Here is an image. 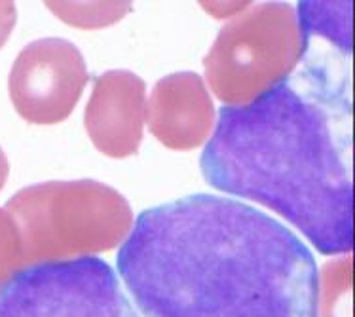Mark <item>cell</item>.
<instances>
[{
	"label": "cell",
	"instance_id": "10",
	"mask_svg": "<svg viewBox=\"0 0 355 317\" xmlns=\"http://www.w3.org/2000/svg\"><path fill=\"white\" fill-rule=\"evenodd\" d=\"M46 6L61 17V22L82 29L112 25L131 10L130 2H46Z\"/></svg>",
	"mask_w": 355,
	"mask_h": 317
},
{
	"label": "cell",
	"instance_id": "13",
	"mask_svg": "<svg viewBox=\"0 0 355 317\" xmlns=\"http://www.w3.org/2000/svg\"><path fill=\"white\" fill-rule=\"evenodd\" d=\"M8 173H10V164H8V158L6 154H4V151L0 148V190L6 185Z\"/></svg>",
	"mask_w": 355,
	"mask_h": 317
},
{
	"label": "cell",
	"instance_id": "1",
	"mask_svg": "<svg viewBox=\"0 0 355 317\" xmlns=\"http://www.w3.org/2000/svg\"><path fill=\"white\" fill-rule=\"evenodd\" d=\"M304 42L302 69L249 105L220 108L200 158L211 187L266 205L321 255L355 262L352 55Z\"/></svg>",
	"mask_w": 355,
	"mask_h": 317
},
{
	"label": "cell",
	"instance_id": "12",
	"mask_svg": "<svg viewBox=\"0 0 355 317\" xmlns=\"http://www.w3.org/2000/svg\"><path fill=\"white\" fill-rule=\"evenodd\" d=\"M15 6L14 2H0V48L4 46L8 36L15 25Z\"/></svg>",
	"mask_w": 355,
	"mask_h": 317
},
{
	"label": "cell",
	"instance_id": "4",
	"mask_svg": "<svg viewBox=\"0 0 355 317\" xmlns=\"http://www.w3.org/2000/svg\"><path fill=\"white\" fill-rule=\"evenodd\" d=\"M302 53V29L291 4L247 8L223 27L203 61L207 84L226 105H249L289 78Z\"/></svg>",
	"mask_w": 355,
	"mask_h": 317
},
{
	"label": "cell",
	"instance_id": "11",
	"mask_svg": "<svg viewBox=\"0 0 355 317\" xmlns=\"http://www.w3.org/2000/svg\"><path fill=\"white\" fill-rule=\"evenodd\" d=\"M25 266L27 264L19 228L14 216L6 209H0V289Z\"/></svg>",
	"mask_w": 355,
	"mask_h": 317
},
{
	"label": "cell",
	"instance_id": "3",
	"mask_svg": "<svg viewBox=\"0 0 355 317\" xmlns=\"http://www.w3.org/2000/svg\"><path fill=\"white\" fill-rule=\"evenodd\" d=\"M6 211L19 228L27 266L109 251L133 228L125 198L89 179L23 188L12 196Z\"/></svg>",
	"mask_w": 355,
	"mask_h": 317
},
{
	"label": "cell",
	"instance_id": "5",
	"mask_svg": "<svg viewBox=\"0 0 355 317\" xmlns=\"http://www.w3.org/2000/svg\"><path fill=\"white\" fill-rule=\"evenodd\" d=\"M0 317H143L97 257L23 268L0 289Z\"/></svg>",
	"mask_w": 355,
	"mask_h": 317
},
{
	"label": "cell",
	"instance_id": "7",
	"mask_svg": "<svg viewBox=\"0 0 355 317\" xmlns=\"http://www.w3.org/2000/svg\"><path fill=\"white\" fill-rule=\"evenodd\" d=\"M145 120V82L137 74L109 71L95 80L84 123L97 151L118 160L137 154Z\"/></svg>",
	"mask_w": 355,
	"mask_h": 317
},
{
	"label": "cell",
	"instance_id": "2",
	"mask_svg": "<svg viewBox=\"0 0 355 317\" xmlns=\"http://www.w3.org/2000/svg\"><path fill=\"white\" fill-rule=\"evenodd\" d=\"M116 266L143 317H319L310 249L276 219L223 196L143 211Z\"/></svg>",
	"mask_w": 355,
	"mask_h": 317
},
{
	"label": "cell",
	"instance_id": "6",
	"mask_svg": "<svg viewBox=\"0 0 355 317\" xmlns=\"http://www.w3.org/2000/svg\"><path fill=\"white\" fill-rule=\"evenodd\" d=\"M86 84V61L78 48L63 38H42L25 46L8 78L17 114L37 126L69 118Z\"/></svg>",
	"mask_w": 355,
	"mask_h": 317
},
{
	"label": "cell",
	"instance_id": "8",
	"mask_svg": "<svg viewBox=\"0 0 355 317\" xmlns=\"http://www.w3.org/2000/svg\"><path fill=\"white\" fill-rule=\"evenodd\" d=\"M146 123L159 143L173 151L203 144L215 126V107L196 72H175L154 86L146 103Z\"/></svg>",
	"mask_w": 355,
	"mask_h": 317
},
{
	"label": "cell",
	"instance_id": "9",
	"mask_svg": "<svg viewBox=\"0 0 355 317\" xmlns=\"http://www.w3.org/2000/svg\"><path fill=\"white\" fill-rule=\"evenodd\" d=\"M297 14L302 36L354 53V2H300Z\"/></svg>",
	"mask_w": 355,
	"mask_h": 317
}]
</instances>
